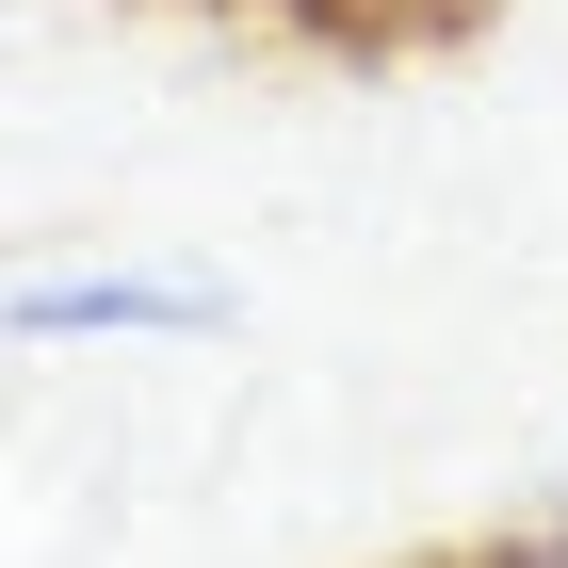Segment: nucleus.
I'll return each instance as SVG.
<instances>
[{
  "mask_svg": "<svg viewBox=\"0 0 568 568\" xmlns=\"http://www.w3.org/2000/svg\"><path fill=\"white\" fill-rule=\"evenodd\" d=\"M0 325L17 342H212L227 293L195 261H65V276H17Z\"/></svg>",
  "mask_w": 568,
  "mask_h": 568,
  "instance_id": "f257e3e1",
  "label": "nucleus"
},
{
  "mask_svg": "<svg viewBox=\"0 0 568 568\" xmlns=\"http://www.w3.org/2000/svg\"><path fill=\"white\" fill-rule=\"evenodd\" d=\"M552 568H568V552H552Z\"/></svg>",
  "mask_w": 568,
  "mask_h": 568,
  "instance_id": "f03ea898",
  "label": "nucleus"
}]
</instances>
